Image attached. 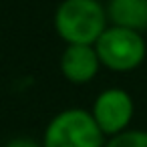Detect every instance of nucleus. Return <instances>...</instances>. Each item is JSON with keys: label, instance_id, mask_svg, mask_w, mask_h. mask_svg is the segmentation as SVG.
Masks as SVG:
<instances>
[{"label": "nucleus", "instance_id": "nucleus-1", "mask_svg": "<svg viewBox=\"0 0 147 147\" xmlns=\"http://www.w3.org/2000/svg\"><path fill=\"white\" fill-rule=\"evenodd\" d=\"M55 28L69 45L93 47L107 30V10L97 0H63L55 14Z\"/></svg>", "mask_w": 147, "mask_h": 147}, {"label": "nucleus", "instance_id": "nucleus-2", "mask_svg": "<svg viewBox=\"0 0 147 147\" xmlns=\"http://www.w3.org/2000/svg\"><path fill=\"white\" fill-rule=\"evenodd\" d=\"M42 147H105V135L89 111L67 109L47 125Z\"/></svg>", "mask_w": 147, "mask_h": 147}, {"label": "nucleus", "instance_id": "nucleus-3", "mask_svg": "<svg viewBox=\"0 0 147 147\" xmlns=\"http://www.w3.org/2000/svg\"><path fill=\"white\" fill-rule=\"evenodd\" d=\"M95 51L101 65L109 67L111 71H131L145 59V40L141 32L111 26L99 36Z\"/></svg>", "mask_w": 147, "mask_h": 147}, {"label": "nucleus", "instance_id": "nucleus-4", "mask_svg": "<svg viewBox=\"0 0 147 147\" xmlns=\"http://www.w3.org/2000/svg\"><path fill=\"white\" fill-rule=\"evenodd\" d=\"M133 99L123 89H107L103 91L93 103V119L103 131V135L115 137L127 131L133 119Z\"/></svg>", "mask_w": 147, "mask_h": 147}, {"label": "nucleus", "instance_id": "nucleus-5", "mask_svg": "<svg viewBox=\"0 0 147 147\" xmlns=\"http://www.w3.org/2000/svg\"><path fill=\"white\" fill-rule=\"evenodd\" d=\"M99 57L95 47L89 45H69L61 57V71L71 83H89L99 71Z\"/></svg>", "mask_w": 147, "mask_h": 147}, {"label": "nucleus", "instance_id": "nucleus-6", "mask_svg": "<svg viewBox=\"0 0 147 147\" xmlns=\"http://www.w3.org/2000/svg\"><path fill=\"white\" fill-rule=\"evenodd\" d=\"M107 16L113 26L135 32L147 30V0H109Z\"/></svg>", "mask_w": 147, "mask_h": 147}, {"label": "nucleus", "instance_id": "nucleus-7", "mask_svg": "<svg viewBox=\"0 0 147 147\" xmlns=\"http://www.w3.org/2000/svg\"><path fill=\"white\" fill-rule=\"evenodd\" d=\"M105 147H147V131L127 129L115 137H111Z\"/></svg>", "mask_w": 147, "mask_h": 147}, {"label": "nucleus", "instance_id": "nucleus-8", "mask_svg": "<svg viewBox=\"0 0 147 147\" xmlns=\"http://www.w3.org/2000/svg\"><path fill=\"white\" fill-rule=\"evenodd\" d=\"M6 147H42V145L36 143V141H32V139L18 137V139H12L10 143H6Z\"/></svg>", "mask_w": 147, "mask_h": 147}]
</instances>
